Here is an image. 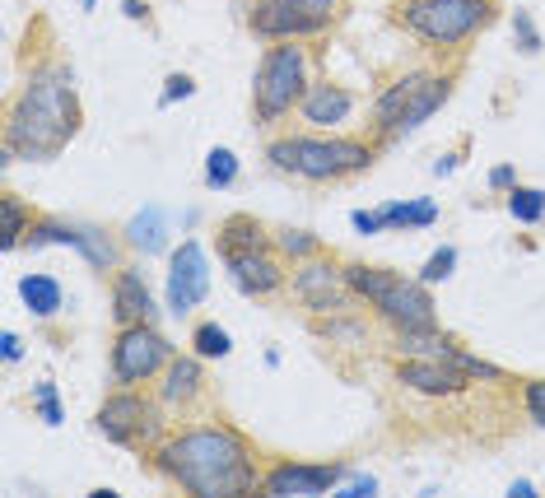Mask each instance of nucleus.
I'll use <instances>...</instances> for the list:
<instances>
[{
  "instance_id": "nucleus-1",
  "label": "nucleus",
  "mask_w": 545,
  "mask_h": 498,
  "mask_svg": "<svg viewBox=\"0 0 545 498\" xmlns=\"http://www.w3.org/2000/svg\"><path fill=\"white\" fill-rule=\"evenodd\" d=\"M154 466L201 498H229L257 489L252 452L233 429H187L159 447Z\"/></svg>"
},
{
  "instance_id": "nucleus-2",
  "label": "nucleus",
  "mask_w": 545,
  "mask_h": 498,
  "mask_svg": "<svg viewBox=\"0 0 545 498\" xmlns=\"http://www.w3.org/2000/svg\"><path fill=\"white\" fill-rule=\"evenodd\" d=\"M75 126H80V103L70 89V70H38L24 84V94L10 112V126H5V163L52 159L70 145Z\"/></svg>"
},
{
  "instance_id": "nucleus-3",
  "label": "nucleus",
  "mask_w": 545,
  "mask_h": 498,
  "mask_svg": "<svg viewBox=\"0 0 545 498\" xmlns=\"http://www.w3.org/2000/svg\"><path fill=\"white\" fill-rule=\"evenodd\" d=\"M345 284L355 289V298H364L368 308H378L382 322H392L396 331H434V303L424 294L420 280H401L392 270L378 266H345Z\"/></svg>"
},
{
  "instance_id": "nucleus-4",
  "label": "nucleus",
  "mask_w": 545,
  "mask_h": 498,
  "mask_svg": "<svg viewBox=\"0 0 545 498\" xmlns=\"http://www.w3.org/2000/svg\"><path fill=\"white\" fill-rule=\"evenodd\" d=\"M303 94H308V52L299 47V38L275 42L271 52L261 56L257 84H252L257 126L280 122L285 112H294V103H303Z\"/></svg>"
},
{
  "instance_id": "nucleus-5",
  "label": "nucleus",
  "mask_w": 545,
  "mask_h": 498,
  "mask_svg": "<svg viewBox=\"0 0 545 498\" xmlns=\"http://www.w3.org/2000/svg\"><path fill=\"white\" fill-rule=\"evenodd\" d=\"M401 24L434 47H457L490 24V0H406Z\"/></svg>"
},
{
  "instance_id": "nucleus-6",
  "label": "nucleus",
  "mask_w": 545,
  "mask_h": 498,
  "mask_svg": "<svg viewBox=\"0 0 545 498\" xmlns=\"http://www.w3.org/2000/svg\"><path fill=\"white\" fill-rule=\"evenodd\" d=\"M173 364V345H168L150 322L122 326L117 331V345H112V377L122 387H136V382H150L159 368Z\"/></svg>"
},
{
  "instance_id": "nucleus-7",
  "label": "nucleus",
  "mask_w": 545,
  "mask_h": 498,
  "mask_svg": "<svg viewBox=\"0 0 545 498\" xmlns=\"http://www.w3.org/2000/svg\"><path fill=\"white\" fill-rule=\"evenodd\" d=\"M159 424H164L159 410H154L145 396H136V391H117V396L103 401V410H98V433L122 447L154 443V438H159Z\"/></svg>"
},
{
  "instance_id": "nucleus-8",
  "label": "nucleus",
  "mask_w": 545,
  "mask_h": 498,
  "mask_svg": "<svg viewBox=\"0 0 545 498\" xmlns=\"http://www.w3.org/2000/svg\"><path fill=\"white\" fill-rule=\"evenodd\" d=\"M294 294L303 298V308L317 312V317H336L355 303V289L345 284V270L336 261H322V256H308L299 270H294Z\"/></svg>"
},
{
  "instance_id": "nucleus-9",
  "label": "nucleus",
  "mask_w": 545,
  "mask_h": 498,
  "mask_svg": "<svg viewBox=\"0 0 545 498\" xmlns=\"http://www.w3.org/2000/svg\"><path fill=\"white\" fill-rule=\"evenodd\" d=\"M28 247H47V243H61V247H75V252L89 261V266L108 270L117 266V247H112L108 233L98 229H84V224H61V219H38V224H28L24 233Z\"/></svg>"
},
{
  "instance_id": "nucleus-10",
  "label": "nucleus",
  "mask_w": 545,
  "mask_h": 498,
  "mask_svg": "<svg viewBox=\"0 0 545 498\" xmlns=\"http://www.w3.org/2000/svg\"><path fill=\"white\" fill-rule=\"evenodd\" d=\"M205 294H210V266H205L201 243H182L168 266V308L182 317V312L201 308Z\"/></svg>"
},
{
  "instance_id": "nucleus-11",
  "label": "nucleus",
  "mask_w": 545,
  "mask_h": 498,
  "mask_svg": "<svg viewBox=\"0 0 545 498\" xmlns=\"http://www.w3.org/2000/svg\"><path fill=\"white\" fill-rule=\"evenodd\" d=\"M336 480H345V466H294V461H280L266 480H261V489L271 498H313V494H327Z\"/></svg>"
},
{
  "instance_id": "nucleus-12",
  "label": "nucleus",
  "mask_w": 545,
  "mask_h": 498,
  "mask_svg": "<svg viewBox=\"0 0 545 498\" xmlns=\"http://www.w3.org/2000/svg\"><path fill=\"white\" fill-rule=\"evenodd\" d=\"M229 270H233V284L252 298H266L285 284V270L275 261L266 247H243V252H229Z\"/></svg>"
},
{
  "instance_id": "nucleus-13",
  "label": "nucleus",
  "mask_w": 545,
  "mask_h": 498,
  "mask_svg": "<svg viewBox=\"0 0 545 498\" xmlns=\"http://www.w3.org/2000/svg\"><path fill=\"white\" fill-rule=\"evenodd\" d=\"M252 33H261V38L271 42H285V38H313V33H322V28L308 19V14H299L289 0H257V10H252Z\"/></svg>"
},
{
  "instance_id": "nucleus-14",
  "label": "nucleus",
  "mask_w": 545,
  "mask_h": 498,
  "mask_svg": "<svg viewBox=\"0 0 545 498\" xmlns=\"http://www.w3.org/2000/svg\"><path fill=\"white\" fill-rule=\"evenodd\" d=\"M396 377L410 391H424V396H457L466 387V373L448 359H410V364L396 368Z\"/></svg>"
},
{
  "instance_id": "nucleus-15",
  "label": "nucleus",
  "mask_w": 545,
  "mask_h": 498,
  "mask_svg": "<svg viewBox=\"0 0 545 498\" xmlns=\"http://www.w3.org/2000/svg\"><path fill=\"white\" fill-rule=\"evenodd\" d=\"M112 317H117V326L154 322V298H150V284L140 280V270H117V284H112Z\"/></svg>"
},
{
  "instance_id": "nucleus-16",
  "label": "nucleus",
  "mask_w": 545,
  "mask_h": 498,
  "mask_svg": "<svg viewBox=\"0 0 545 498\" xmlns=\"http://www.w3.org/2000/svg\"><path fill=\"white\" fill-rule=\"evenodd\" d=\"M303 122L313 126H341L350 117V94H345L341 84H308V94H303Z\"/></svg>"
},
{
  "instance_id": "nucleus-17",
  "label": "nucleus",
  "mask_w": 545,
  "mask_h": 498,
  "mask_svg": "<svg viewBox=\"0 0 545 498\" xmlns=\"http://www.w3.org/2000/svg\"><path fill=\"white\" fill-rule=\"evenodd\" d=\"M299 177H308V182H336V177H345L341 154H336V140L299 135Z\"/></svg>"
},
{
  "instance_id": "nucleus-18",
  "label": "nucleus",
  "mask_w": 545,
  "mask_h": 498,
  "mask_svg": "<svg viewBox=\"0 0 545 498\" xmlns=\"http://www.w3.org/2000/svg\"><path fill=\"white\" fill-rule=\"evenodd\" d=\"M443 103H448V80H438V75H429L420 94H415V98L406 103V112L396 117V126L387 131V140H396V135H406V131H415L420 122H429V117H434V112L443 108Z\"/></svg>"
},
{
  "instance_id": "nucleus-19",
  "label": "nucleus",
  "mask_w": 545,
  "mask_h": 498,
  "mask_svg": "<svg viewBox=\"0 0 545 498\" xmlns=\"http://www.w3.org/2000/svg\"><path fill=\"white\" fill-rule=\"evenodd\" d=\"M424 80H429V75H406V80H396L392 89H382V94H378V103H373V122H378L382 135L396 126V117H401L410 98L424 89Z\"/></svg>"
},
{
  "instance_id": "nucleus-20",
  "label": "nucleus",
  "mask_w": 545,
  "mask_h": 498,
  "mask_svg": "<svg viewBox=\"0 0 545 498\" xmlns=\"http://www.w3.org/2000/svg\"><path fill=\"white\" fill-rule=\"evenodd\" d=\"M126 243L131 247H140L145 256H154V252H164L168 247V224H164V210H140L131 224H126Z\"/></svg>"
},
{
  "instance_id": "nucleus-21",
  "label": "nucleus",
  "mask_w": 545,
  "mask_h": 498,
  "mask_svg": "<svg viewBox=\"0 0 545 498\" xmlns=\"http://www.w3.org/2000/svg\"><path fill=\"white\" fill-rule=\"evenodd\" d=\"M19 298L28 303L33 317H56L61 312V284L52 275H24L19 280Z\"/></svg>"
},
{
  "instance_id": "nucleus-22",
  "label": "nucleus",
  "mask_w": 545,
  "mask_h": 498,
  "mask_svg": "<svg viewBox=\"0 0 545 498\" xmlns=\"http://www.w3.org/2000/svg\"><path fill=\"white\" fill-rule=\"evenodd\" d=\"M387 229H429L438 219V205L434 201H392L387 210H378Z\"/></svg>"
},
{
  "instance_id": "nucleus-23",
  "label": "nucleus",
  "mask_w": 545,
  "mask_h": 498,
  "mask_svg": "<svg viewBox=\"0 0 545 498\" xmlns=\"http://www.w3.org/2000/svg\"><path fill=\"white\" fill-rule=\"evenodd\" d=\"M201 391V364L196 359H173L164 382V401H191Z\"/></svg>"
},
{
  "instance_id": "nucleus-24",
  "label": "nucleus",
  "mask_w": 545,
  "mask_h": 498,
  "mask_svg": "<svg viewBox=\"0 0 545 498\" xmlns=\"http://www.w3.org/2000/svg\"><path fill=\"white\" fill-rule=\"evenodd\" d=\"M508 215L518 224H541L545 219V191L541 187H513L508 191Z\"/></svg>"
},
{
  "instance_id": "nucleus-25",
  "label": "nucleus",
  "mask_w": 545,
  "mask_h": 498,
  "mask_svg": "<svg viewBox=\"0 0 545 498\" xmlns=\"http://www.w3.org/2000/svg\"><path fill=\"white\" fill-rule=\"evenodd\" d=\"M224 252H243V247H266V238H261V224L247 215H233L224 219Z\"/></svg>"
},
{
  "instance_id": "nucleus-26",
  "label": "nucleus",
  "mask_w": 545,
  "mask_h": 498,
  "mask_svg": "<svg viewBox=\"0 0 545 498\" xmlns=\"http://www.w3.org/2000/svg\"><path fill=\"white\" fill-rule=\"evenodd\" d=\"M0 219H5L0 247H5V252H14V247L24 243V233H28V224H33V219H24V205L14 201V196H5V201H0Z\"/></svg>"
},
{
  "instance_id": "nucleus-27",
  "label": "nucleus",
  "mask_w": 545,
  "mask_h": 498,
  "mask_svg": "<svg viewBox=\"0 0 545 498\" xmlns=\"http://www.w3.org/2000/svg\"><path fill=\"white\" fill-rule=\"evenodd\" d=\"M233 177H238V159H233V149H210V154H205V187L219 191V187H229Z\"/></svg>"
},
{
  "instance_id": "nucleus-28",
  "label": "nucleus",
  "mask_w": 545,
  "mask_h": 498,
  "mask_svg": "<svg viewBox=\"0 0 545 498\" xmlns=\"http://www.w3.org/2000/svg\"><path fill=\"white\" fill-rule=\"evenodd\" d=\"M191 345H196V354H201V359H224V354L233 350V345H229V331H224V326H215V322L196 326Z\"/></svg>"
},
{
  "instance_id": "nucleus-29",
  "label": "nucleus",
  "mask_w": 545,
  "mask_h": 498,
  "mask_svg": "<svg viewBox=\"0 0 545 498\" xmlns=\"http://www.w3.org/2000/svg\"><path fill=\"white\" fill-rule=\"evenodd\" d=\"M33 405H38V419L42 424H61V419H66V410H61V401H56V382H38V387H33Z\"/></svg>"
},
{
  "instance_id": "nucleus-30",
  "label": "nucleus",
  "mask_w": 545,
  "mask_h": 498,
  "mask_svg": "<svg viewBox=\"0 0 545 498\" xmlns=\"http://www.w3.org/2000/svg\"><path fill=\"white\" fill-rule=\"evenodd\" d=\"M317 238L313 233H303V229H285L280 233V252L285 256H294V261H308V256H317Z\"/></svg>"
},
{
  "instance_id": "nucleus-31",
  "label": "nucleus",
  "mask_w": 545,
  "mask_h": 498,
  "mask_svg": "<svg viewBox=\"0 0 545 498\" xmlns=\"http://www.w3.org/2000/svg\"><path fill=\"white\" fill-rule=\"evenodd\" d=\"M452 266H457V252H452V247H438V252L429 256V261H424L420 284H438V280H448Z\"/></svg>"
},
{
  "instance_id": "nucleus-32",
  "label": "nucleus",
  "mask_w": 545,
  "mask_h": 498,
  "mask_svg": "<svg viewBox=\"0 0 545 498\" xmlns=\"http://www.w3.org/2000/svg\"><path fill=\"white\" fill-rule=\"evenodd\" d=\"M452 364L462 368L466 377H480V382H504V368L485 364V359H476V354H466V350H457V354H452Z\"/></svg>"
},
{
  "instance_id": "nucleus-33",
  "label": "nucleus",
  "mask_w": 545,
  "mask_h": 498,
  "mask_svg": "<svg viewBox=\"0 0 545 498\" xmlns=\"http://www.w3.org/2000/svg\"><path fill=\"white\" fill-rule=\"evenodd\" d=\"M336 154H341V168L345 173H364L373 163V149L359 145V140H336Z\"/></svg>"
},
{
  "instance_id": "nucleus-34",
  "label": "nucleus",
  "mask_w": 545,
  "mask_h": 498,
  "mask_svg": "<svg viewBox=\"0 0 545 498\" xmlns=\"http://www.w3.org/2000/svg\"><path fill=\"white\" fill-rule=\"evenodd\" d=\"M513 38H518V47H522L527 56L541 52V33H536V24H532V14H527V10L513 14Z\"/></svg>"
},
{
  "instance_id": "nucleus-35",
  "label": "nucleus",
  "mask_w": 545,
  "mask_h": 498,
  "mask_svg": "<svg viewBox=\"0 0 545 498\" xmlns=\"http://www.w3.org/2000/svg\"><path fill=\"white\" fill-rule=\"evenodd\" d=\"M266 159H271L280 173H299V140H275V145L266 149Z\"/></svg>"
},
{
  "instance_id": "nucleus-36",
  "label": "nucleus",
  "mask_w": 545,
  "mask_h": 498,
  "mask_svg": "<svg viewBox=\"0 0 545 498\" xmlns=\"http://www.w3.org/2000/svg\"><path fill=\"white\" fill-rule=\"evenodd\" d=\"M299 14H308L317 28H327L331 19H336V0H289Z\"/></svg>"
},
{
  "instance_id": "nucleus-37",
  "label": "nucleus",
  "mask_w": 545,
  "mask_h": 498,
  "mask_svg": "<svg viewBox=\"0 0 545 498\" xmlns=\"http://www.w3.org/2000/svg\"><path fill=\"white\" fill-rule=\"evenodd\" d=\"M522 401H527V415H532V424H541V429H545V377L527 382V391H522Z\"/></svg>"
},
{
  "instance_id": "nucleus-38",
  "label": "nucleus",
  "mask_w": 545,
  "mask_h": 498,
  "mask_svg": "<svg viewBox=\"0 0 545 498\" xmlns=\"http://www.w3.org/2000/svg\"><path fill=\"white\" fill-rule=\"evenodd\" d=\"M196 94V84H191V75H168V89L159 94V108H173L178 98H191Z\"/></svg>"
},
{
  "instance_id": "nucleus-39",
  "label": "nucleus",
  "mask_w": 545,
  "mask_h": 498,
  "mask_svg": "<svg viewBox=\"0 0 545 498\" xmlns=\"http://www.w3.org/2000/svg\"><path fill=\"white\" fill-rule=\"evenodd\" d=\"M368 494H378V480H373V475H359V480L345 489L341 498H368Z\"/></svg>"
},
{
  "instance_id": "nucleus-40",
  "label": "nucleus",
  "mask_w": 545,
  "mask_h": 498,
  "mask_svg": "<svg viewBox=\"0 0 545 498\" xmlns=\"http://www.w3.org/2000/svg\"><path fill=\"white\" fill-rule=\"evenodd\" d=\"M355 229H359V233H364V238H368V233L387 229V224H382V215H368V210H355Z\"/></svg>"
},
{
  "instance_id": "nucleus-41",
  "label": "nucleus",
  "mask_w": 545,
  "mask_h": 498,
  "mask_svg": "<svg viewBox=\"0 0 545 498\" xmlns=\"http://www.w3.org/2000/svg\"><path fill=\"white\" fill-rule=\"evenodd\" d=\"M490 187H499V191H513V187H518V173H513V168H508V163H504V168H494V173H490Z\"/></svg>"
},
{
  "instance_id": "nucleus-42",
  "label": "nucleus",
  "mask_w": 545,
  "mask_h": 498,
  "mask_svg": "<svg viewBox=\"0 0 545 498\" xmlns=\"http://www.w3.org/2000/svg\"><path fill=\"white\" fill-rule=\"evenodd\" d=\"M0 350H5V364H19L24 345H19V336H14V331H5V336H0Z\"/></svg>"
},
{
  "instance_id": "nucleus-43",
  "label": "nucleus",
  "mask_w": 545,
  "mask_h": 498,
  "mask_svg": "<svg viewBox=\"0 0 545 498\" xmlns=\"http://www.w3.org/2000/svg\"><path fill=\"white\" fill-rule=\"evenodd\" d=\"M126 14H131V19H145V0H126Z\"/></svg>"
},
{
  "instance_id": "nucleus-44",
  "label": "nucleus",
  "mask_w": 545,
  "mask_h": 498,
  "mask_svg": "<svg viewBox=\"0 0 545 498\" xmlns=\"http://www.w3.org/2000/svg\"><path fill=\"white\" fill-rule=\"evenodd\" d=\"M80 5H94V0H80Z\"/></svg>"
}]
</instances>
